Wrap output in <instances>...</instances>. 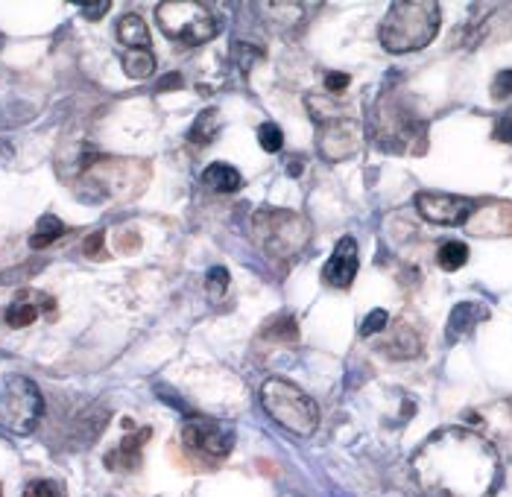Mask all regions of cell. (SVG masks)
<instances>
[{
    "label": "cell",
    "mask_w": 512,
    "mask_h": 497,
    "mask_svg": "<svg viewBox=\"0 0 512 497\" xmlns=\"http://www.w3.org/2000/svg\"><path fill=\"white\" fill-rule=\"evenodd\" d=\"M387 325H390V316H387V310H372V313L363 319V325H360V334H363V337H372V334L384 331Z\"/></svg>",
    "instance_id": "obj_20"
},
{
    "label": "cell",
    "mask_w": 512,
    "mask_h": 497,
    "mask_svg": "<svg viewBox=\"0 0 512 497\" xmlns=\"http://www.w3.org/2000/svg\"><path fill=\"white\" fill-rule=\"evenodd\" d=\"M512 94V68H507V71H501L498 77H495V82H492V97L495 100H507Z\"/></svg>",
    "instance_id": "obj_24"
},
{
    "label": "cell",
    "mask_w": 512,
    "mask_h": 497,
    "mask_svg": "<svg viewBox=\"0 0 512 497\" xmlns=\"http://www.w3.org/2000/svg\"><path fill=\"white\" fill-rule=\"evenodd\" d=\"M436 261H439V267L445 269V272H454V269L466 267V261H469V246L460 243V240H448V243L439 246Z\"/></svg>",
    "instance_id": "obj_16"
},
{
    "label": "cell",
    "mask_w": 512,
    "mask_h": 497,
    "mask_svg": "<svg viewBox=\"0 0 512 497\" xmlns=\"http://www.w3.org/2000/svg\"><path fill=\"white\" fill-rule=\"evenodd\" d=\"M24 497H65L53 480H36L24 489Z\"/></svg>",
    "instance_id": "obj_23"
},
{
    "label": "cell",
    "mask_w": 512,
    "mask_h": 497,
    "mask_svg": "<svg viewBox=\"0 0 512 497\" xmlns=\"http://www.w3.org/2000/svg\"><path fill=\"white\" fill-rule=\"evenodd\" d=\"M53 299L39 290H21L12 305L6 307V325L9 328H27L39 319L41 313H53Z\"/></svg>",
    "instance_id": "obj_10"
},
{
    "label": "cell",
    "mask_w": 512,
    "mask_h": 497,
    "mask_svg": "<svg viewBox=\"0 0 512 497\" xmlns=\"http://www.w3.org/2000/svg\"><path fill=\"white\" fill-rule=\"evenodd\" d=\"M202 185L217 193H235L243 185V176L237 173L235 167H229V164H211L202 173Z\"/></svg>",
    "instance_id": "obj_13"
},
{
    "label": "cell",
    "mask_w": 512,
    "mask_h": 497,
    "mask_svg": "<svg viewBox=\"0 0 512 497\" xmlns=\"http://www.w3.org/2000/svg\"><path fill=\"white\" fill-rule=\"evenodd\" d=\"M65 231L68 229H65V223H62L59 217L44 214L39 220V226H36V234L30 237V246H33V249H44V246H50L53 240H59Z\"/></svg>",
    "instance_id": "obj_17"
},
{
    "label": "cell",
    "mask_w": 512,
    "mask_h": 497,
    "mask_svg": "<svg viewBox=\"0 0 512 497\" xmlns=\"http://www.w3.org/2000/svg\"><path fill=\"white\" fill-rule=\"evenodd\" d=\"M147 439H150V427H141L138 433L123 436L118 448L112 454H106V465L115 468V471H132V468H138L141 465V451H144Z\"/></svg>",
    "instance_id": "obj_11"
},
{
    "label": "cell",
    "mask_w": 512,
    "mask_h": 497,
    "mask_svg": "<svg viewBox=\"0 0 512 497\" xmlns=\"http://www.w3.org/2000/svg\"><path fill=\"white\" fill-rule=\"evenodd\" d=\"M109 9H112V3H97V6H85V9H82V15H85V18H91V21H97V18H103Z\"/></svg>",
    "instance_id": "obj_27"
},
{
    "label": "cell",
    "mask_w": 512,
    "mask_h": 497,
    "mask_svg": "<svg viewBox=\"0 0 512 497\" xmlns=\"http://www.w3.org/2000/svg\"><path fill=\"white\" fill-rule=\"evenodd\" d=\"M220 126H223V120H220V112L217 109H208V112H202L197 117V123H194V129H191V141L194 144H211L214 141V135L220 132Z\"/></svg>",
    "instance_id": "obj_18"
},
{
    "label": "cell",
    "mask_w": 512,
    "mask_h": 497,
    "mask_svg": "<svg viewBox=\"0 0 512 497\" xmlns=\"http://www.w3.org/2000/svg\"><path fill=\"white\" fill-rule=\"evenodd\" d=\"M413 471L428 497H492L501 465L486 439L451 427L416 454Z\"/></svg>",
    "instance_id": "obj_1"
},
{
    "label": "cell",
    "mask_w": 512,
    "mask_h": 497,
    "mask_svg": "<svg viewBox=\"0 0 512 497\" xmlns=\"http://www.w3.org/2000/svg\"><path fill=\"white\" fill-rule=\"evenodd\" d=\"M182 442L202 459H211V462H220L232 454V445H235V436L232 430H226L223 424L211 419H197L188 421L185 430H182Z\"/></svg>",
    "instance_id": "obj_6"
},
{
    "label": "cell",
    "mask_w": 512,
    "mask_h": 497,
    "mask_svg": "<svg viewBox=\"0 0 512 497\" xmlns=\"http://www.w3.org/2000/svg\"><path fill=\"white\" fill-rule=\"evenodd\" d=\"M258 144H261V150H267V153H278V150L284 147V132H281V126H278V123H264V126L258 129Z\"/></svg>",
    "instance_id": "obj_19"
},
{
    "label": "cell",
    "mask_w": 512,
    "mask_h": 497,
    "mask_svg": "<svg viewBox=\"0 0 512 497\" xmlns=\"http://www.w3.org/2000/svg\"><path fill=\"white\" fill-rule=\"evenodd\" d=\"M158 30L179 44H205L220 33V21L211 6L197 0H164L156 6Z\"/></svg>",
    "instance_id": "obj_4"
},
{
    "label": "cell",
    "mask_w": 512,
    "mask_h": 497,
    "mask_svg": "<svg viewBox=\"0 0 512 497\" xmlns=\"http://www.w3.org/2000/svg\"><path fill=\"white\" fill-rule=\"evenodd\" d=\"M439 33V6L434 0H401L393 3L384 24L381 44L390 53H413L422 50Z\"/></svg>",
    "instance_id": "obj_2"
},
{
    "label": "cell",
    "mask_w": 512,
    "mask_h": 497,
    "mask_svg": "<svg viewBox=\"0 0 512 497\" xmlns=\"http://www.w3.org/2000/svg\"><path fill=\"white\" fill-rule=\"evenodd\" d=\"M41 413H44V398L41 389L24 375H9L0 389V427L27 436L39 427Z\"/></svg>",
    "instance_id": "obj_5"
},
{
    "label": "cell",
    "mask_w": 512,
    "mask_h": 497,
    "mask_svg": "<svg viewBox=\"0 0 512 497\" xmlns=\"http://www.w3.org/2000/svg\"><path fill=\"white\" fill-rule=\"evenodd\" d=\"M103 240H106V234H103V231H94V234L85 240V255L100 258V255H103Z\"/></svg>",
    "instance_id": "obj_25"
},
{
    "label": "cell",
    "mask_w": 512,
    "mask_h": 497,
    "mask_svg": "<svg viewBox=\"0 0 512 497\" xmlns=\"http://www.w3.org/2000/svg\"><path fill=\"white\" fill-rule=\"evenodd\" d=\"M346 85H349V77H346V74H328V77H325V88H328L331 94H340Z\"/></svg>",
    "instance_id": "obj_26"
},
{
    "label": "cell",
    "mask_w": 512,
    "mask_h": 497,
    "mask_svg": "<svg viewBox=\"0 0 512 497\" xmlns=\"http://www.w3.org/2000/svg\"><path fill=\"white\" fill-rule=\"evenodd\" d=\"M205 287H208V293H211L214 299H220V296L226 293V287H229V272H226L223 267H214L211 272H208Z\"/></svg>",
    "instance_id": "obj_22"
},
{
    "label": "cell",
    "mask_w": 512,
    "mask_h": 497,
    "mask_svg": "<svg viewBox=\"0 0 512 497\" xmlns=\"http://www.w3.org/2000/svg\"><path fill=\"white\" fill-rule=\"evenodd\" d=\"M261 404H264L270 419L281 424L284 430L296 433V436H311L319 424V407H316L314 398L284 378H273V381L264 383Z\"/></svg>",
    "instance_id": "obj_3"
},
{
    "label": "cell",
    "mask_w": 512,
    "mask_h": 497,
    "mask_svg": "<svg viewBox=\"0 0 512 497\" xmlns=\"http://www.w3.org/2000/svg\"><path fill=\"white\" fill-rule=\"evenodd\" d=\"M123 71L132 79L153 77V71H156V56H153V50H126V56H123Z\"/></svg>",
    "instance_id": "obj_14"
},
{
    "label": "cell",
    "mask_w": 512,
    "mask_h": 497,
    "mask_svg": "<svg viewBox=\"0 0 512 497\" xmlns=\"http://www.w3.org/2000/svg\"><path fill=\"white\" fill-rule=\"evenodd\" d=\"M416 208L425 220H431L436 226H463L472 217L474 202L454 193L425 191L416 196Z\"/></svg>",
    "instance_id": "obj_7"
},
{
    "label": "cell",
    "mask_w": 512,
    "mask_h": 497,
    "mask_svg": "<svg viewBox=\"0 0 512 497\" xmlns=\"http://www.w3.org/2000/svg\"><path fill=\"white\" fill-rule=\"evenodd\" d=\"M264 337H273V340H296L299 331H296V322L293 319H278V322H270V328L264 331Z\"/></svg>",
    "instance_id": "obj_21"
},
{
    "label": "cell",
    "mask_w": 512,
    "mask_h": 497,
    "mask_svg": "<svg viewBox=\"0 0 512 497\" xmlns=\"http://www.w3.org/2000/svg\"><path fill=\"white\" fill-rule=\"evenodd\" d=\"M118 41L129 50H150V30L138 15H123L118 21Z\"/></svg>",
    "instance_id": "obj_12"
},
{
    "label": "cell",
    "mask_w": 512,
    "mask_h": 497,
    "mask_svg": "<svg viewBox=\"0 0 512 497\" xmlns=\"http://www.w3.org/2000/svg\"><path fill=\"white\" fill-rule=\"evenodd\" d=\"M355 275H357V243L352 240V237H343V240L334 246L331 261H328L325 269H322V278H325V284H331V287H337V290H346V287H352Z\"/></svg>",
    "instance_id": "obj_8"
},
{
    "label": "cell",
    "mask_w": 512,
    "mask_h": 497,
    "mask_svg": "<svg viewBox=\"0 0 512 497\" xmlns=\"http://www.w3.org/2000/svg\"><path fill=\"white\" fill-rule=\"evenodd\" d=\"M466 229L480 237H501V234H512V205L510 202H489L483 208H474L472 217L466 220Z\"/></svg>",
    "instance_id": "obj_9"
},
{
    "label": "cell",
    "mask_w": 512,
    "mask_h": 497,
    "mask_svg": "<svg viewBox=\"0 0 512 497\" xmlns=\"http://www.w3.org/2000/svg\"><path fill=\"white\" fill-rule=\"evenodd\" d=\"M477 319H486V307L474 305V302H463V305L451 313V328H448L451 337H460V334L472 331Z\"/></svg>",
    "instance_id": "obj_15"
}]
</instances>
